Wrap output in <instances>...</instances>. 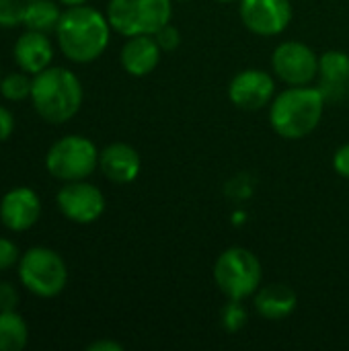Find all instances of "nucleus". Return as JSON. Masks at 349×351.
Returning <instances> with one entry per match:
<instances>
[{
  "label": "nucleus",
  "mask_w": 349,
  "mask_h": 351,
  "mask_svg": "<svg viewBox=\"0 0 349 351\" xmlns=\"http://www.w3.org/2000/svg\"><path fill=\"white\" fill-rule=\"evenodd\" d=\"M109 19L93 6H68L56 27L62 53L76 62L88 64L97 60L109 45Z\"/></svg>",
  "instance_id": "nucleus-1"
},
{
  "label": "nucleus",
  "mask_w": 349,
  "mask_h": 351,
  "mask_svg": "<svg viewBox=\"0 0 349 351\" xmlns=\"http://www.w3.org/2000/svg\"><path fill=\"white\" fill-rule=\"evenodd\" d=\"M325 103L319 86H290L274 97L269 105V123L274 132L286 140L306 138L321 123Z\"/></svg>",
  "instance_id": "nucleus-2"
},
{
  "label": "nucleus",
  "mask_w": 349,
  "mask_h": 351,
  "mask_svg": "<svg viewBox=\"0 0 349 351\" xmlns=\"http://www.w3.org/2000/svg\"><path fill=\"white\" fill-rule=\"evenodd\" d=\"M31 101L47 123H66L82 105V84L68 68H45L31 82Z\"/></svg>",
  "instance_id": "nucleus-3"
},
{
  "label": "nucleus",
  "mask_w": 349,
  "mask_h": 351,
  "mask_svg": "<svg viewBox=\"0 0 349 351\" xmlns=\"http://www.w3.org/2000/svg\"><path fill=\"white\" fill-rule=\"evenodd\" d=\"M214 280L228 300H245L261 288L263 269L257 255L245 247H230L214 263Z\"/></svg>",
  "instance_id": "nucleus-4"
},
{
  "label": "nucleus",
  "mask_w": 349,
  "mask_h": 351,
  "mask_svg": "<svg viewBox=\"0 0 349 351\" xmlns=\"http://www.w3.org/2000/svg\"><path fill=\"white\" fill-rule=\"evenodd\" d=\"M171 16V0H109L107 6L111 29L123 37L154 35Z\"/></svg>",
  "instance_id": "nucleus-5"
},
{
  "label": "nucleus",
  "mask_w": 349,
  "mask_h": 351,
  "mask_svg": "<svg viewBox=\"0 0 349 351\" xmlns=\"http://www.w3.org/2000/svg\"><path fill=\"white\" fill-rule=\"evenodd\" d=\"M19 278L31 294L39 298H53L66 288L68 269L56 251L33 247L19 261Z\"/></svg>",
  "instance_id": "nucleus-6"
},
{
  "label": "nucleus",
  "mask_w": 349,
  "mask_h": 351,
  "mask_svg": "<svg viewBox=\"0 0 349 351\" xmlns=\"http://www.w3.org/2000/svg\"><path fill=\"white\" fill-rule=\"evenodd\" d=\"M99 165L97 146L84 136H64L51 144L45 156V167L60 181H82Z\"/></svg>",
  "instance_id": "nucleus-7"
},
{
  "label": "nucleus",
  "mask_w": 349,
  "mask_h": 351,
  "mask_svg": "<svg viewBox=\"0 0 349 351\" xmlns=\"http://www.w3.org/2000/svg\"><path fill=\"white\" fill-rule=\"evenodd\" d=\"M272 68L288 86H306L319 76V56L302 41H284L272 53Z\"/></svg>",
  "instance_id": "nucleus-8"
},
{
  "label": "nucleus",
  "mask_w": 349,
  "mask_h": 351,
  "mask_svg": "<svg viewBox=\"0 0 349 351\" xmlns=\"http://www.w3.org/2000/svg\"><path fill=\"white\" fill-rule=\"evenodd\" d=\"M60 212L76 222V224H91L101 218L105 212V195L99 187L82 181H68L56 195Z\"/></svg>",
  "instance_id": "nucleus-9"
},
{
  "label": "nucleus",
  "mask_w": 349,
  "mask_h": 351,
  "mask_svg": "<svg viewBox=\"0 0 349 351\" xmlns=\"http://www.w3.org/2000/svg\"><path fill=\"white\" fill-rule=\"evenodd\" d=\"M239 14L251 33L274 37L288 29L292 21V4L290 0H241Z\"/></svg>",
  "instance_id": "nucleus-10"
},
{
  "label": "nucleus",
  "mask_w": 349,
  "mask_h": 351,
  "mask_svg": "<svg viewBox=\"0 0 349 351\" xmlns=\"http://www.w3.org/2000/svg\"><path fill=\"white\" fill-rule=\"evenodd\" d=\"M276 82L269 72L259 68L241 70L228 84V99L243 111H259L272 105Z\"/></svg>",
  "instance_id": "nucleus-11"
},
{
  "label": "nucleus",
  "mask_w": 349,
  "mask_h": 351,
  "mask_svg": "<svg viewBox=\"0 0 349 351\" xmlns=\"http://www.w3.org/2000/svg\"><path fill=\"white\" fill-rule=\"evenodd\" d=\"M41 216L39 195L29 187L10 189L0 202V220L12 232L29 230Z\"/></svg>",
  "instance_id": "nucleus-12"
},
{
  "label": "nucleus",
  "mask_w": 349,
  "mask_h": 351,
  "mask_svg": "<svg viewBox=\"0 0 349 351\" xmlns=\"http://www.w3.org/2000/svg\"><path fill=\"white\" fill-rule=\"evenodd\" d=\"M319 90L325 101L339 103L348 97L349 86V56L341 49H329L319 56Z\"/></svg>",
  "instance_id": "nucleus-13"
},
{
  "label": "nucleus",
  "mask_w": 349,
  "mask_h": 351,
  "mask_svg": "<svg viewBox=\"0 0 349 351\" xmlns=\"http://www.w3.org/2000/svg\"><path fill=\"white\" fill-rule=\"evenodd\" d=\"M99 167L111 183L128 185L140 175L142 160L134 146L115 142L99 152Z\"/></svg>",
  "instance_id": "nucleus-14"
},
{
  "label": "nucleus",
  "mask_w": 349,
  "mask_h": 351,
  "mask_svg": "<svg viewBox=\"0 0 349 351\" xmlns=\"http://www.w3.org/2000/svg\"><path fill=\"white\" fill-rule=\"evenodd\" d=\"M160 53L163 49L154 35H134L128 37V41L123 43L119 62L130 76L142 78L154 72V68L160 62Z\"/></svg>",
  "instance_id": "nucleus-15"
},
{
  "label": "nucleus",
  "mask_w": 349,
  "mask_h": 351,
  "mask_svg": "<svg viewBox=\"0 0 349 351\" xmlns=\"http://www.w3.org/2000/svg\"><path fill=\"white\" fill-rule=\"evenodd\" d=\"M255 311L267 321H284L298 306V294L288 284H267L255 292Z\"/></svg>",
  "instance_id": "nucleus-16"
},
{
  "label": "nucleus",
  "mask_w": 349,
  "mask_h": 351,
  "mask_svg": "<svg viewBox=\"0 0 349 351\" xmlns=\"http://www.w3.org/2000/svg\"><path fill=\"white\" fill-rule=\"evenodd\" d=\"M53 58V47L45 33L29 31L23 33L14 43V60L19 68L27 74H37L49 66Z\"/></svg>",
  "instance_id": "nucleus-17"
},
{
  "label": "nucleus",
  "mask_w": 349,
  "mask_h": 351,
  "mask_svg": "<svg viewBox=\"0 0 349 351\" xmlns=\"http://www.w3.org/2000/svg\"><path fill=\"white\" fill-rule=\"evenodd\" d=\"M60 16H62V12L53 0H29L23 25L29 31L47 33V31H56Z\"/></svg>",
  "instance_id": "nucleus-18"
},
{
  "label": "nucleus",
  "mask_w": 349,
  "mask_h": 351,
  "mask_svg": "<svg viewBox=\"0 0 349 351\" xmlns=\"http://www.w3.org/2000/svg\"><path fill=\"white\" fill-rule=\"evenodd\" d=\"M29 341L25 319L16 311L0 313V351H21Z\"/></svg>",
  "instance_id": "nucleus-19"
},
{
  "label": "nucleus",
  "mask_w": 349,
  "mask_h": 351,
  "mask_svg": "<svg viewBox=\"0 0 349 351\" xmlns=\"http://www.w3.org/2000/svg\"><path fill=\"white\" fill-rule=\"evenodd\" d=\"M31 82L27 74L23 72H12L8 76L2 78L0 82V93L4 99L8 101H23L27 97H31Z\"/></svg>",
  "instance_id": "nucleus-20"
},
{
  "label": "nucleus",
  "mask_w": 349,
  "mask_h": 351,
  "mask_svg": "<svg viewBox=\"0 0 349 351\" xmlns=\"http://www.w3.org/2000/svg\"><path fill=\"white\" fill-rule=\"evenodd\" d=\"M222 325L230 333H237L247 325V311L241 300H228V304L222 308Z\"/></svg>",
  "instance_id": "nucleus-21"
},
{
  "label": "nucleus",
  "mask_w": 349,
  "mask_h": 351,
  "mask_svg": "<svg viewBox=\"0 0 349 351\" xmlns=\"http://www.w3.org/2000/svg\"><path fill=\"white\" fill-rule=\"evenodd\" d=\"M27 0H0V27L23 25Z\"/></svg>",
  "instance_id": "nucleus-22"
},
{
  "label": "nucleus",
  "mask_w": 349,
  "mask_h": 351,
  "mask_svg": "<svg viewBox=\"0 0 349 351\" xmlns=\"http://www.w3.org/2000/svg\"><path fill=\"white\" fill-rule=\"evenodd\" d=\"M154 39L158 41L160 49L163 51H175L179 45H181V33L175 25L167 23L163 25L156 33H154Z\"/></svg>",
  "instance_id": "nucleus-23"
},
{
  "label": "nucleus",
  "mask_w": 349,
  "mask_h": 351,
  "mask_svg": "<svg viewBox=\"0 0 349 351\" xmlns=\"http://www.w3.org/2000/svg\"><path fill=\"white\" fill-rule=\"evenodd\" d=\"M19 306V292L10 282H0V313L14 311Z\"/></svg>",
  "instance_id": "nucleus-24"
},
{
  "label": "nucleus",
  "mask_w": 349,
  "mask_h": 351,
  "mask_svg": "<svg viewBox=\"0 0 349 351\" xmlns=\"http://www.w3.org/2000/svg\"><path fill=\"white\" fill-rule=\"evenodd\" d=\"M16 259H19L16 245L8 239H0V271H6L8 267H12Z\"/></svg>",
  "instance_id": "nucleus-25"
},
{
  "label": "nucleus",
  "mask_w": 349,
  "mask_h": 351,
  "mask_svg": "<svg viewBox=\"0 0 349 351\" xmlns=\"http://www.w3.org/2000/svg\"><path fill=\"white\" fill-rule=\"evenodd\" d=\"M333 169L339 177L349 179V142L339 146L333 154Z\"/></svg>",
  "instance_id": "nucleus-26"
},
{
  "label": "nucleus",
  "mask_w": 349,
  "mask_h": 351,
  "mask_svg": "<svg viewBox=\"0 0 349 351\" xmlns=\"http://www.w3.org/2000/svg\"><path fill=\"white\" fill-rule=\"evenodd\" d=\"M12 130H14V117L6 107L0 105V142L8 140Z\"/></svg>",
  "instance_id": "nucleus-27"
},
{
  "label": "nucleus",
  "mask_w": 349,
  "mask_h": 351,
  "mask_svg": "<svg viewBox=\"0 0 349 351\" xmlns=\"http://www.w3.org/2000/svg\"><path fill=\"white\" fill-rule=\"evenodd\" d=\"M123 346L117 343V341H109V339H101V341H95L91 343L86 351H121Z\"/></svg>",
  "instance_id": "nucleus-28"
},
{
  "label": "nucleus",
  "mask_w": 349,
  "mask_h": 351,
  "mask_svg": "<svg viewBox=\"0 0 349 351\" xmlns=\"http://www.w3.org/2000/svg\"><path fill=\"white\" fill-rule=\"evenodd\" d=\"M62 4H66V6H78V4H84L86 0H60Z\"/></svg>",
  "instance_id": "nucleus-29"
},
{
  "label": "nucleus",
  "mask_w": 349,
  "mask_h": 351,
  "mask_svg": "<svg viewBox=\"0 0 349 351\" xmlns=\"http://www.w3.org/2000/svg\"><path fill=\"white\" fill-rule=\"evenodd\" d=\"M216 2H222V4H228V2H234V0H216Z\"/></svg>",
  "instance_id": "nucleus-30"
},
{
  "label": "nucleus",
  "mask_w": 349,
  "mask_h": 351,
  "mask_svg": "<svg viewBox=\"0 0 349 351\" xmlns=\"http://www.w3.org/2000/svg\"><path fill=\"white\" fill-rule=\"evenodd\" d=\"M348 97H349V86H348Z\"/></svg>",
  "instance_id": "nucleus-31"
},
{
  "label": "nucleus",
  "mask_w": 349,
  "mask_h": 351,
  "mask_svg": "<svg viewBox=\"0 0 349 351\" xmlns=\"http://www.w3.org/2000/svg\"><path fill=\"white\" fill-rule=\"evenodd\" d=\"M0 82H2V78H0Z\"/></svg>",
  "instance_id": "nucleus-32"
},
{
  "label": "nucleus",
  "mask_w": 349,
  "mask_h": 351,
  "mask_svg": "<svg viewBox=\"0 0 349 351\" xmlns=\"http://www.w3.org/2000/svg\"><path fill=\"white\" fill-rule=\"evenodd\" d=\"M181 2H183V0H181Z\"/></svg>",
  "instance_id": "nucleus-33"
},
{
  "label": "nucleus",
  "mask_w": 349,
  "mask_h": 351,
  "mask_svg": "<svg viewBox=\"0 0 349 351\" xmlns=\"http://www.w3.org/2000/svg\"><path fill=\"white\" fill-rule=\"evenodd\" d=\"M27 2H29V0H27Z\"/></svg>",
  "instance_id": "nucleus-34"
}]
</instances>
